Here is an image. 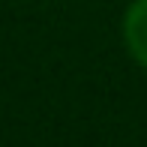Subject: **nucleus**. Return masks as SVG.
I'll return each instance as SVG.
<instances>
[{
	"instance_id": "nucleus-1",
	"label": "nucleus",
	"mask_w": 147,
	"mask_h": 147,
	"mask_svg": "<svg viewBox=\"0 0 147 147\" xmlns=\"http://www.w3.org/2000/svg\"><path fill=\"white\" fill-rule=\"evenodd\" d=\"M123 39L129 54L147 69V0H132L123 15Z\"/></svg>"
}]
</instances>
